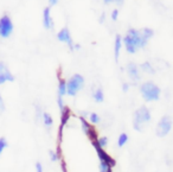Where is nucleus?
Listing matches in <instances>:
<instances>
[{
	"label": "nucleus",
	"mask_w": 173,
	"mask_h": 172,
	"mask_svg": "<svg viewBox=\"0 0 173 172\" xmlns=\"http://www.w3.org/2000/svg\"><path fill=\"white\" fill-rule=\"evenodd\" d=\"M154 34L152 28H142V30H135L130 28L126 33V36L122 39V43L126 46L127 52L135 53L139 49L145 47L149 40V38Z\"/></svg>",
	"instance_id": "f257e3e1"
},
{
	"label": "nucleus",
	"mask_w": 173,
	"mask_h": 172,
	"mask_svg": "<svg viewBox=\"0 0 173 172\" xmlns=\"http://www.w3.org/2000/svg\"><path fill=\"white\" fill-rule=\"evenodd\" d=\"M140 91H141V95L142 97L145 98V101L147 102H150V101H156L159 100L160 97V88L154 84L153 82L148 81V82H145L141 87H140Z\"/></svg>",
	"instance_id": "f03ea898"
},
{
	"label": "nucleus",
	"mask_w": 173,
	"mask_h": 172,
	"mask_svg": "<svg viewBox=\"0 0 173 172\" xmlns=\"http://www.w3.org/2000/svg\"><path fill=\"white\" fill-rule=\"evenodd\" d=\"M150 120V113L149 109L145 106L140 107L135 113H134V120H133V126L136 130L141 132L143 129V126L149 122Z\"/></svg>",
	"instance_id": "7ed1b4c3"
},
{
	"label": "nucleus",
	"mask_w": 173,
	"mask_h": 172,
	"mask_svg": "<svg viewBox=\"0 0 173 172\" xmlns=\"http://www.w3.org/2000/svg\"><path fill=\"white\" fill-rule=\"evenodd\" d=\"M84 85V78L78 75L75 74L68 82H66V94L70 96H75Z\"/></svg>",
	"instance_id": "20e7f679"
},
{
	"label": "nucleus",
	"mask_w": 173,
	"mask_h": 172,
	"mask_svg": "<svg viewBox=\"0 0 173 172\" xmlns=\"http://www.w3.org/2000/svg\"><path fill=\"white\" fill-rule=\"evenodd\" d=\"M171 128H172V119H171V116L165 115L160 119V121L156 126V135L160 138L166 136L169 133Z\"/></svg>",
	"instance_id": "39448f33"
},
{
	"label": "nucleus",
	"mask_w": 173,
	"mask_h": 172,
	"mask_svg": "<svg viewBox=\"0 0 173 172\" xmlns=\"http://www.w3.org/2000/svg\"><path fill=\"white\" fill-rule=\"evenodd\" d=\"M13 32V24L8 15H2L0 18V37L8 38Z\"/></svg>",
	"instance_id": "423d86ee"
},
{
	"label": "nucleus",
	"mask_w": 173,
	"mask_h": 172,
	"mask_svg": "<svg viewBox=\"0 0 173 172\" xmlns=\"http://www.w3.org/2000/svg\"><path fill=\"white\" fill-rule=\"evenodd\" d=\"M91 144H92V146L95 147V149H96V152H97V155H98V158H100V160H101V161H104V163H107L109 166L114 167L115 164H116L115 160H114L110 155L107 154V152L97 144V141H91Z\"/></svg>",
	"instance_id": "0eeeda50"
},
{
	"label": "nucleus",
	"mask_w": 173,
	"mask_h": 172,
	"mask_svg": "<svg viewBox=\"0 0 173 172\" xmlns=\"http://www.w3.org/2000/svg\"><path fill=\"white\" fill-rule=\"evenodd\" d=\"M79 119H81V122H82V129H83L84 134L88 135V138H89L91 141H96V140L98 139V136H97V132L95 130V128H94L91 125H89V123L86 122V120H85L83 116H81Z\"/></svg>",
	"instance_id": "6e6552de"
},
{
	"label": "nucleus",
	"mask_w": 173,
	"mask_h": 172,
	"mask_svg": "<svg viewBox=\"0 0 173 172\" xmlns=\"http://www.w3.org/2000/svg\"><path fill=\"white\" fill-rule=\"evenodd\" d=\"M57 38L59 39V42H63V43L68 44V45H69V47H70L71 50H73V49H75L73 40H72L71 34H70V32H69V30H68L66 27L62 28V30L57 33Z\"/></svg>",
	"instance_id": "1a4fd4ad"
},
{
	"label": "nucleus",
	"mask_w": 173,
	"mask_h": 172,
	"mask_svg": "<svg viewBox=\"0 0 173 172\" xmlns=\"http://www.w3.org/2000/svg\"><path fill=\"white\" fill-rule=\"evenodd\" d=\"M12 81H14L13 75L11 74V71L8 70L5 63L0 62V85L6 82H12Z\"/></svg>",
	"instance_id": "9d476101"
},
{
	"label": "nucleus",
	"mask_w": 173,
	"mask_h": 172,
	"mask_svg": "<svg viewBox=\"0 0 173 172\" xmlns=\"http://www.w3.org/2000/svg\"><path fill=\"white\" fill-rule=\"evenodd\" d=\"M127 72H128V75H129L132 81L136 82V81L140 79V69H139V66L135 63L129 62L127 64Z\"/></svg>",
	"instance_id": "9b49d317"
},
{
	"label": "nucleus",
	"mask_w": 173,
	"mask_h": 172,
	"mask_svg": "<svg viewBox=\"0 0 173 172\" xmlns=\"http://www.w3.org/2000/svg\"><path fill=\"white\" fill-rule=\"evenodd\" d=\"M43 25L47 30H52L53 28V21H52L50 7H45L44 11H43Z\"/></svg>",
	"instance_id": "f8f14e48"
},
{
	"label": "nucleus",
	"mask_w": 173,
	"mask_h": 172,
	"mask_svg": "<svg viewBox=\"0 0 173 172\" xmlns=\"http://www.w3.org/2000/svg\"><path fill=\"white\" fill-rule=\"evenodd\" d=\"M62 119H60V128H59V140L62 138V132H63V128L64 126L66 125V122L69 121V117H70V109L68 107H64L62 110Z\"/></svg>",
	"instance_id": "ddd939ff"
},
{
	"label": "nucleus",
	"mask_w": 173,
	"mask_h": 172,
	"mask_svg": "<svg viewBox=\"0 0 173 172\" xmlns=\"http://www.w3.org/2000/svg\"><path fill=\"white\" fill-rule=\"evenodd\" d=\"M121 47H122V38H121L120 34H116L115 42H114V56H115V60H116V62H117V59H118Z\"/></svg>",
	"instance_id": "4468645a"
},
{
	"label": "nucleus",
	"mask_w": 173,
	"mask_h": 172,
	"mask_svg": "<svg viewBox=\"0 0 173 172\" xmlns=\"http://www.w3.org/2000/svg\"><path fill=\"white\" fill-rule=\"evenodd\" d=\"M66 94V81L64 78L58 79V96H64Z\"/></svg>",
	"instance_id": "2eb2a0df"
},
{
	"label": "nucleus",
	"mask_w": 173,
	"mask_h": 172,
	"mask_svg": "<svg viewBox=\"0 0 173 172\" xmlns=\"http://www.w3.org/2000/svg\"><path fill=\"white\" fill-rule=\"evenodd\" d=\"M92 96H94V100H95L96 102H103V100H104V95H103V91H102L101 88H97V89L94 91Z\"/></svg>",
	"instance_id": "dca6fc26"
},
{
	"label": "nucleus",
	"mask_w": 173,
	"mask_h": 172,
	"mask_svg": "<svg viewBox=\"0 0 173 172\" xmlns=\"http://www.w3.org/2000/svg\"><path fill=\"white\" fill-rule=\"evenodd\" d=\"M140 68H141L142 71H145V72H147V74H154V68L152 66V64H150L149 62L142 63V64L140 65Z\"/></svg>",
	"instance_id": "f3484780"
},
{
	"label": "nucleus",
	"mask_w": 173,
	"mask_h": 172,
	"mask_svg": "<svg viewBox=\"0 0 173 172\" xmlns=\"http://www.w3.org/2000/svg\"><path fill=\"white\" fill-rule=\"evenodd\" d=\"M43 121H44V125L46 126V127H50L52 123H53V120H52V117H51V115L50 114H47V113H43Z\"/></svg>",
	"instance_id": "a211bd4d"
},
{
	"label": "nucleus",
	"mask_w": 173,
	"mask_h": 172,
	"mask_svg": "<svg viewBox=\"0 0 173 172\" xmlns=\"http://www.w3.org/2000/svg\"><path fill=\"white\" fill-rule=\"evenodd\" d=\"M127 141H128V135H127L126 133H122V134L118 136V141H117V144H118L120 147H122V146L126 145Z\"/></svg>",
	"instance_id": "6ab92c4d"
},
{
	"label": "nucleus",
	"mask_w": 173,
	"mask_h": 172,
	"mask_svg": "<svg viewBox=\"0 0 173 172\" xmlns=\"http://www.w3.org/2000/svg\"><path fill=\"white\" fill-rule=\"evenodd\" d=\"M100 172H111V166H109L104 161H101L100 163Z\"/></svg>",
	"instance_id": "aec40b11"
},
{
	"label": "nucleus",
	"mask_w": 173,
	"mask_h": 172,
	"mask_svg": "<svg viewBox=\"0 0 173 172\" xmlns=\"http://www.w3.org/2000/svg\"><path fill=\"white\" fill-rule=\"evenodd\" d=\"M89 117H90V122H91V123H94V125H96V123H98V122H100V116H98L96 113H91Z\"/></svg>",
	"instance_id": "412c9836"
},
{
	"label": "nucleus",
	"mask_w": 173,
	"mask_h": 172,
	"mask_svg": "<svg viewBox=\"0 0 173 172\" xmlns=\"http://www.w3.org/2000/svg\"><path fill=\"white\" fill-rule=\"evenodd\" d=\"M96 141H97V144H98V145H100V146H101L102 148H103L104 146H107V144H108V139H107L105 136H102V138H98V139H97Z\"/></svg>",
	"instance_id": "4be33fe9"
},
{
	"label": "nucleus",
	"mask_w": 173,
	"mask_h": 172,
	"mask_svg": "<svg viewBox=\"0 0 173 172\" xmlns=\"http://www.w3.org/2000/svg\"><path fill=\"white\" fill-rule=\"evenodd\" d=\"M6 146H7L6 139H5V138H0V154H1V152L6 148Z\"/></svg>",
	"instance_id": "5701e85b"
},
{
	"label": "nucleus",
	"mask_w": 173,
	"mask_h": 172,
	"mask_svg": "<svg viewBox=\"0 0 173 172\" xmlns=\"http://www.w3.org/2000/svg\"><path fill=\"white\" fill-rule=\"evenodd\" d=\"M103 1H104L105 4H111V2H116V4H117V5H120V6H121V5L123 4V0H103Z\"/></svg>",
	"instance_id": "b1692460"
},
{
	"label": "nucleus",
	"mask_w": 173,
	"mask_h": 172,
	"mask_svg": "<svg viewBox=\"0 0 173 172\" xmlns=\"http://www.w3.org/2000/svg\"><path fill=\"white\" fill-rule=\"evenodd\" d=\"M117 18H118V11L117 9H114L111 12V19L113 20H117Z\"/></svg>",
	"instance_id": "393cba45"
},
{
	"label": "nucleus",
	"mask_w": 173,
	"mask_h": 172,
	"mask_svg": "<svg viewBox=\"0 0 173 172\" xmlns=\"http://www.w3.org/2000/svg\"><path fill=\"white\" fill-rule=\"evenodd\" d=\"M49 154H50V157H51V160H52V161H56V160H57L58 155H57L53 151H49Z\"/></svg>",
	"instance_id": "a878e982"
},
{
	"label": "nucleus",
	"mask_w": 173,
	"mask_h": 172,
	"mask_svg": "<svg viewBox=\"0 0 173 172\" xmlns=\"http://www.w3.org/2000/svg\"><path fill=\"white\" fill-rule=\"evenodd\" d=\"M58 107H59L60 110L64 108V103H63V97L62 96H58Z\"/></svg>",
	"instance_id": "bb28decb"
},
{
	"label": "nucleus",
	"mask_w": 173,
	"mask_h": 172,
	"mask_svg": "<svg viewBox=\"0 0 173 172\" xmlns=\"http://www.w3.org/2000/svg\"><path fill=\"white\" fill-rule=\"evenodd\" d=\"M4 110H5V103H4V100H2V97H1V95H0V114H1Z\"/></svg>",
	"instance_id": "cd10ccee"
},
{
	"label": "nucleus",
	"mask_w": 173,
	"mask_h": 172,
	"mask_svg": "<svg viewBox=\"0 0 173 172\" xmlns=\"http://www.w3.org/2000/svg\"><path fill=\"white\" fill-rule=\"evenodd\" d=\"M36 170H37V172H43V167H41V164L40 163H37L36 164Z\"/></svg>",
	"instance_id": "c85d7f7f"
},
{
	"label": "nucleus",
	"mask_w": 173,
	"mask_h": 172,
	"mask_svg": "<svg viewBox=\"0 0 173 172\" xmlns=\"http://www.w3.org/2000/svg\"><path fill=\"white\" fill-rule=\"evenodd\" d=\"M57 2H58V0H49L50 6H55V5H57Z\"/></svg>",
	"instance_id": "c756f323"
},
{
	"label": "nucleus",
	"mask_w": 173,
	"mask_h": 172,
	"mask_svg": "<svg viewBox=\"0 0 173 172\" xmlns=\"http://www.w3.org/2000/svg\"><path fill=\"white\" fill-rule=\"evenodd\" d=\"M62 168H63V172H66V166H65V161H62Z\"/></svg>",
	"instance_id": "7c9ffc66"
},
{
	"label": "nucleus",
	"mask_w": 173,
	"mask_h": 172,
	"mask_svg": "<svg viewBox=\"0 0 173 172\" xmlns=\"http://www.w3.org/2000/svg\"><path fill=\"white\" fill-rule=\"evenodd\" d=\"M122 89H123V91H127V90H128V84H127V83H123Z\"/></svg>",
	"instance_id": "2f4dec72"
}]
</instances>
